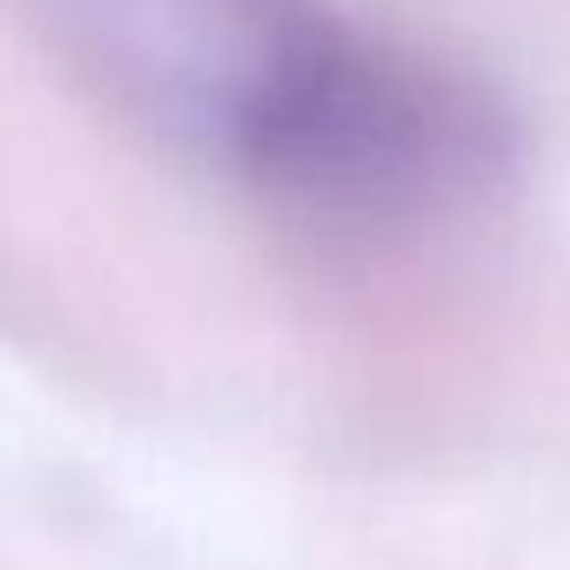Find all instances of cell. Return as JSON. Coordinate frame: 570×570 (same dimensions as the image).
Masks as SVG:
<instances>
[{
  "mask_svg": "<svg viewBox=\"0 0 570 570\" xmlns=\"http://www.w3.org/2000/svg\"><path fill=\"white\" fill-rule=\"evenodd\" d=\"M35 14L148 135L316 215H423L503 161V121L470 81L330 0H35Z\"/></svg>",
  "mask_w": 570,
  "mask_h": 570,
  "instance_id": "cell-1",
  "label": "cell"
}]
</instances>
